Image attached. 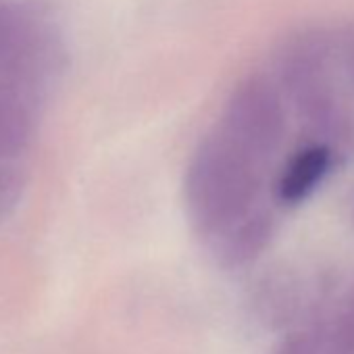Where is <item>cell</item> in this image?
Here are the masks:
<instances>
[{"label": "cell", "mask_w": 354, "mask_h": 354, "mask_svg": "<svg viewBox=\"0 0 354 354\" xmlns=\"http://www.w3.org/2000/svg\"><path fill=\"white\" fill-rule=\"evenodd\" d=\"M271 354H319V342L306 331H296L286 335Z\"/></svg>", "instance_id": "5b68a950"}, {"label": "cell", "mask_w": 354, "mask_h": 354, "mask_svg": "<svg viewBox=\"0 0 354 354\" xmlns=\"http://www.w3.org/2000/svg\"><path fill=\"white\" fill-rule=\"evenodd\" d=\"M352 71H354V61H352Z\"/></svg>", "instance_id": "8992f818"}, {"label": "cell", "mask_w": 354, "mask_h": 354, "mask_svg": "<svg viewBox=\"0 0 354 354\" xmlns=\"http://www.w3.org/2000/svg\"><path fill=\"white\" fill-rule=\"evenodd\" d=\"M219 131L254 160H267L286 133V111L279 94L269 82L250 77L232 94Z\"/></svg>", "instance_id": "7a4b0ae2"}, {"label": "cell", "mask_w": 354, "mask_h": 354, "mask_svg": "<svg viewBox=\"0 0 354 354\" xmlns=\"http://www.w3.org/2000/svg\"><path fill=\"white\" fill-rule=\"evenodd\" d=\"M273 234L275 221L269 213H250L246 219L217 238V263L227 271L248 267L267 250Z\"/></svg>", "instance_id": "277c9868"}, {"label": "cell", "mask_w": 354, "mask_h": 354, "mask_svg": "<svg viewBox=\"0 0 354 354\" xmlns=\"http://www.w3.org/2000/svg\"><path fill=\"white\" fill-rule=\"evenodd\" d=\"M333 167V152L327 144H310L298 150L277 180V198L286 207L304 203Z\"/></svg>", "instance_id": "3957f363"}, {"label": "cell", "mask_w": 354, "mask_h": 354, "mask_svg": "<svg viewBox=\"0 0 354 354\" xmlns=\"http://www.w3.org/2000/svg\"><path fill=\"white\" fill-rule=\"evenodd\" d=\"M261 162L221 131L196 148L184 175V203L196 234L221 238L246 219L261 192Z\"/></svg>", "instance_id": "6da1fadb"}]
</instances>
